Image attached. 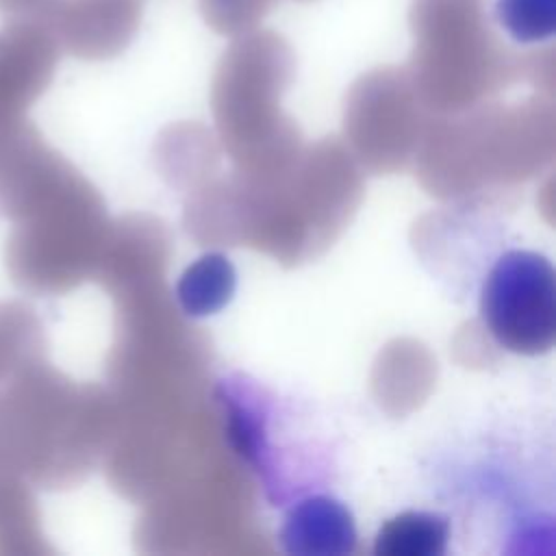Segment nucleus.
<instances>
[{
	"mask_svg": "<svg viewBox=\"0 0 556 556\" xmlns=\"http://www.w3.org/2000/svg\"><path fill=\"white\" fill-rule=\"evenodd\" d=\"M480 313L500 348L539 356L556 341V276L547 256L504 252L486 274Z\"/></svg>",
	"mask_w": 556,
	"mask_h": 556,
	"instance_id": "f257e3e1",
	"label": "nucleus"
},
{
	"mask_svg": "<svg viewBox=\"0 0 556 556\" xmlns=\"http://www.w3.org/2000/svg\"><path fill=\"white\" fill-rule=\"evenodd\" d=\"M237 291V269L222 252L198 256L176 282V300L185 315L208 317L219 313Z\"/></svg>",
	"mask_w": 556,
	"mask_h": 556,
	"instance_id": "7ed1b4c3",
	"label": "nucleus"
},
{
	"mask_svg": "<svg viewBox=\"0 0 556 556\" xmlns=\"http://www.w3.org/2000/svg\"><path fill=\"white\" fill-rule=\"evenodd\" d=\"M493 9L517 43H536L554 33V0H495Z\"/></svg>",
	"mask_w": 556,
	"mask_h": 556,
	"instance_id": "423d86ee",
	"label": "nucleus"
},
{
	"mask_svg": "<svg viewBox=\"0 0 556 556\" xmlns=\"http://www.w3.org/2000/svg\"><path fill=\"white\" fill-rule=\"evenodd\" d=\"M352 510L332 495H311L298 502L278 532L282 552L291 556H345L356 549Z\"/></svg>",
	"mask_w": 556,
	"mask_h": 556,
	"instance_id": "f03ea898",
	"label": "nucleus"
},
{
	"mask_svg": "<svg viewBox=\"0 0 556 556\" xmlns=\"http://www.w3.org/2000/svg\"><path fill=\"white\" fill-rule=\"evenodd\" d=\"M217 397L224 406L226 424H228V439L239 456H243L248 463L261 467L265 447V415L263 408L254 402L252 391L243 389L235 382H219L217 384Z\"/></svg>",
	"mask_w": 556,
	"mask_h": 556,
	"instance_id": "39448f33",
	"label": "nucleus"
},
{
	"mask_svg": "<svg viewBox=\"0 0 556 556\" xmlns=\"http://www.w3.org/2000/svg\"><path fill=\"white\" fill-rule=\"evenodd\" d=\"M450 521L439 513L406 510L380 526L376 556H441L447 549Z\"/></svg>",
	"mask_w": 556,
	"mask_h": 556,
	"instance_id": "20e7f679",
	"label": "nucleus"
}]
</instances>
